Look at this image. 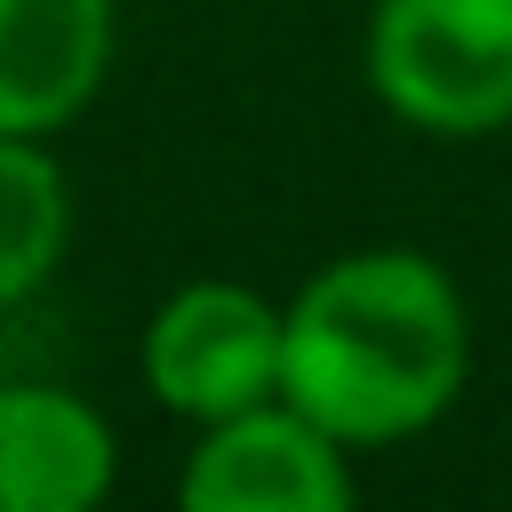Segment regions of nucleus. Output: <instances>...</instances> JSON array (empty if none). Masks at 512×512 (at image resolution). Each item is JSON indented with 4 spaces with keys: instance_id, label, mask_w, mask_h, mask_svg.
Wrapping results in <instances>:
<instances>
[{
    "instance_id": "20e7f679",
    "label": "nucleus",
    "mask_w": 512,
    "mask_h": 512,
    "mask_svg": "<svg viewBox=\"0 0 512 512\" xmlns=\"http://www.w3.org/2000/svg\"><path fill=\"white\" fill-rule=\"evenodd\" d=\"M176 496L192 512H344L352 464H344V440H328L304 408L272 392L256 408L216 416L192 440Z\"/></svg>"
},
{
    "instance_id": "0eeeda50",
    "label": "nucleus",
    "mask_w": 512,
    "mask_h": 512,
    "mask_svg": "<svg viewBox=\"0 0 512 512\" xmlns=\"http://www.w3.org/2000/svg\"><path fill=\"white\" fill-rule=\"evenodd\" d=\"M64 168L40 152V136L0 128V304L32 296L64 256Z\"/></svg>"
},
{
    "instance_id": "39448f33",
    "label": "nucleus",
    "mask_w": 512,
    "mask_h": 512,
    "mask_svg": "<svg viewBox=\"0 0 512 512\" xmlns=\"http://www.w3.org/2000/svg\"><path fill=\"white\" fill-rule=\"evenodd\" d=\"M112 64V0H0V128H64Z\"/></svg>"
},
{
    "instance_id": "7ed1b4c3",
    "label": "nucleus",
    "mask_w": 512,
    "mask_h": 512,
    "mask_svg": "<svg viewBox=\"0 0 512 512\" xmlns=\"http://www.w3.org/2000/svg\"><path fill=\"white\" fill-rule=\"evenodd\" d=\"M144 384L160 392V408L192 424L272 400L280 392V304H264L240 280L176 288L144 328Z\"/></svg>"
},
{
    "instance_id": "f257e3e1",
    "label": "nucleus",
    "mask_w": 512,
    "mask_h": 512,
    "mask_svg": "<svg viewBox=\"0 0 512 512\" xmlns=\"http://www.w3.org/2000/svg\"><path fill=\"white\" fill-rule=\"evenodd\" d=\"M472 368L456 280L416 248H360L320 264L280 312V400L344 448L424 432Z\"/></svg>"
},
{
    "instance_id": "f03ea898",
    "label": "nucleus",
    "mask_w": 512,
    "mask_h": 512,
    "mask_svg": "<svg viewBox=\"0 0 512 512\" xmlns=\"http://www.w3.org/2000/svg\"><path fill=\"white\" fill-rule=\"evenodd\" d=\"M368 80L424 136H488L512 120V0H376Z\"/></svg>"
},
{
    "instance_id": "423d86ee",
    "label": "nucleus",
    "mask_w": 512,
    "mask_h": 512,
    "mask_svg": "<svg viewBox=\"0 0 512 512\" xmlns=\"http://www.w3.org/2000/svg\"><path fill=\"white\" fill-rule=\"evenodd\" d=\"M112 488V424L64 384H0V512H88Z\"/></svg>"
}]
</instances>
